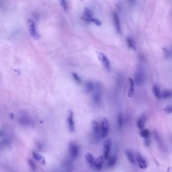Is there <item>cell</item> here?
Wrapping results in <instances>:
<instances>
[{
	"mask_svg": "<svg viewBox=\"0 0 172 172\" xmlns=\"http://www.w3.org/2000/svg\"><path fill=\"white\" fill-rule=\"evenodd\" d=\"M172 98V91L170 89H165L161 92V98L167 99Z\"/></svg>",
	"mask_w": 172,
	"mask_h": 172,
	"instance_id": "cell-20",
	"label": "cell"
},
{
	"mask_svg": "<svg viewBox=\"0 0 172 172\" xmlns=\"http://www.w3.org/2000/svg\"><path fill=\"white\" fill-rule=\"evenodd\" d=\"M91 127L94 134H98L99 130L98 123L95 120H92L91 122Z\"/></svg>",
	"mask_w": 172,
	"mask_h": 172,
	"instance_id": "cell-24",
	"label": "cell"
},
{
	"mask_svg": "<svg viewBox=\"0 0 172 172\" xmlns=\"http://www.w3.org/2000/svg\"><path fill=\"white\" fill-rule=\"evenodd\" d=\"M69 151L71 159L75 160L78 158L79 153V150L78 145L74 142H72L69 144Z\"/></svg>",
	"mask_w": 172,
	"mask_h": 172,
	"instance_id": "cell-3",
	"label": "cell"
},
{
	"mask_svg": "<svg viewBox=\"0 0 172 172\" xmlns=\"http://www.w3.org/2000/svg\"><path fill=\"white\" fill-rule=\"evenodd\" d=\"M129 79V90L128 92V97L131 98L134 92V81L130 77L128 78Z\"/></svg>",
	"mask_w": 172,
	"mask_h": 172,
	"instance_id": "cell-16",
	"label": "cell"
},
{
	"mask_svg": "<svg viewBox=\"0 0 172 172\" xmlns=\"http://www.w3.org/2000/svg\"><path fill=\"white\" fill-rule=\"evenodd\" d=\"M97 54L98 60L102 63L105 68L107 70L109 71L111 69V65L110 62L107 56L102 53L99 51H97Z\"/></svg>",
	"mask_w": 172,
	"mask_h": 172,
	"instance_id": "cell-5",
	"label": "cell"
},
{
	"mask_svg": "<svg viewBox=\"0 0 172 172\" xmlns=\"http://www.w3.org/2000/svg\"><path fill=\"white\" fill-rule=\"evenodd\" d=\"M111 146V139H107L104 144V157L105 159H107L110 156Z\"/></svg>",
	"mask_w": 172,
	"mask_h": 172,
	"instance_id": "cell-9",
	"label": "cell"
},
{
	"mask_svg": "<svg viewBox=\"0 0 172 172\" xmlns=\"http://www.w3.org/2000/svg\"><path fill=\"white\" fill-rule=\"evenodd\" d=\"M94 84H93L91 81H88L85 84V91L87 92H89L93 90Z\"/></svg>",
	"mask_w": 172,
	"mask_h": 172,
	"instance_id": "cell-26",
	"label": "cell"
},
{
	"mask_svg": "<svg viewBox=\"0 0 172 172\" xmlns=\"http://www.w3.org/2000/svg\"><path fill=\"white\" fill-rule=\"evenodd\" d=\"M145 80V76L144 69L141 66H139L134 75V81L135 84L137 86H141L143 85Z\"/></svg>",
	"mask_w": 172,
	"mask_h": 172,
	"instance_id": "cell-1",
	"label": "cell"
},
{
	"mask_svg": "<svg viewBox=\"0 0 172 172\" xmlns=\"http://www.w3.org/2000/svg\"><path fill=\"white\" fill-rule=\"evenodd\" d=\"M164 111L165 113L168 114L172 113V105L166 106L164 109Z\"/></svg>",
	"mask_w": 172,
	"mask_h": 172,
	"instance_id": "cell-30",
	"label": "cell"
},
{
	"mask_svg": "<svg viewBox=\"0 0 172 172\" xmlns=\"http://www.w3.org/2000/svg\"><path fill=\"white\" fill-rule=\"evenodd\" d=\"M109 131V122L108 119L105 118L103 119L101 124V129L100 132V135L101 136V138L102 139L105 138L108 134Z\"/></svg>",
	"mask_w": 172,
	"mask_h": 172,
	"instance_id": "cell-4",
	"label": "cell"
},
{
	"mask_svg": "<svg viewBox=\"0 0 172 172\" xmlns=\"http://www.w3.org/2000/svg\"><path fill=\"white\" fill-rule=\"evenodd\" d=\"M104 156H100L97 158V160H95L94 164L93 167L96 168L97 171H99L102 169L104 161Z\"/></svg>",
	"mask_w": 172,
	"mask_h": 172,
	"instance_id": "cell-14",
	"label": "cell"
},
{
	"mask_svg": "<svg viewBox=\"0 0 172 172\" xmlns=\"http://www.w3.org/2000/svg\"><path fill=\"white\" fill-rule=\"evenodd\" d=\"M28 163L29 164V166H30V168L33 171H35L36 170V168H37V167H36V165L35 163V162L31 159H28Z\"/></svg>",
	"mask_w": 172,
	"mask_h": 172,
	"instance_id": "cell-29",
	"label": "cell"
},
{
	"mask_svg": "<svg viewBox=\"0 0 172 172\" xmlns=\"http://www.w3.org/2000/svg\"><path fill=\"white\" fill-rule=\"evenodd\" d=\"M140 135L144 138L149 137L150 131L148 129H143L141 130V131L140 132Z\"/></svg>",
	"mask_w": 172,
	"mask_h": 172,
	"instance_id": "cell-28",
	"label": "cell"
},
{
	"mask_svg": "<svg viewBox=\"0 0 172 172\" xmlns=\"http://www.w3.org/2000/svg\"><path fill=\"white\" fill-rule=\"evenodd\" d=\"M84 14H83V19L87 21L91 22V19L92 18V14L90 10L85 8L84 9Z\"/></svg>",
	"mask_w": 172,
	"mask_h": 172,
	"instance_id": "cell-18",
	"label": "cell"
},
{
	"mask_svg": "<svg viewBox=\"0 0 172 172\" xmlns=\"http://www.w3.org/2000/svg\"><path fill=\"white\" fill-rule=\"evenodd\" d=\"M126 41L127 44L128 45V46L132 49L136 50V45H135V42L134 40L130 37H127L126 38Z\"/></svg>",
	"mask_w": 172,
	"mask_h": 172,
	"instance_id": "cell-23",
	"label": "cell"
},
{
	"mask_svg": "<svg viewBox=\"0 0 172 172\" xmlns=\"http://www.w3.org/2000/svg\"><path fill=\"white\" fill-rule=\"evenodd\" d=\"M144 144L147 147H148L150 145V140L149 139V137L144 138Z\"/></svg>",
	"mask_w": 172,
	"mask_h": 172,
	"instance_id": "cell-34",
	"label": "cell"
},
{
	"mask_svg": "<svg viewBox=\"0 0 172 172\" xmlns=\"http://www.w3.org/2000/svg\"><path fill=\"white\" fill-rule=\"evenodd\" d=\"M27 23L29 26L30 34L31 37L34 38L35 39H37L39 38V35L37 31L35 22L32 20L29 19L27 21Z\"/></svg>",
	"mask_w": 172,
	"mask_h": 172,
	"instance_id": "cell-6",
	"label": "cell"
},
{
	"mask_svg": "<svg viewBox=\"0 0 172 172\" xmlns=\"http://www.w3.org/2000/svg\"><path fill=\"white\" fill-rule=\"evenodd\" d=\"M125 153L126 155L128 160L130 161V162L132 165H135L136 160V156L133 152V151L131 149H126L125 151Z\"/></svg>",
	"mask_w": 172,
	"mask_h": 172,
	"instance_id": "cell-11",
	"label": "cell"
},
{
	"mask_svg": "<svg viewBox=\"0 0 172 172\" xmlns=\"http://www.w3.org/2000/svg\"><path fill=\"white\" fill-rule=\"evenodd\" d=\"M19 121L20 124L24 126H29L31 124L32 122L30 118L25 115L20 117Z\"/></svg>",
	"mask_w": 172,
	"mask_h": 172,
	"instance_id": "cell-17",
	"label": "cell"
},
{
	"mask_svg": "<svg viewBox=\"0 0 172 172\" xmlns=\"http://www.w3.org/2000/svg\"><path fill=\"white\" fill-rule=\"evenodd\" d=\"M60 3L63 9L65 11H67L68 7H67V2L66 0H60Z\"/></svg>",
	"mask_w": 172,
	"mask_h": 172,
	"instance_id": "cell-32",
	"label": "cell"
},
{
	"mask_svg": "<svg viewBox=\"0 0 172 172\" xmlns=\"http://www.w3.org/2000/svg\"><path fill=\"white\" fill-rule=\"evenodd\" d=\"M32 155H33V157L34 158L35 160H37L38 161L41 162L42 164H45L46 163L45 159L42 156L38 154L36 152H32Z\"/></svg>",
	"mask_w": 172,
	"mask_h": 172,
	"instance_id": "cell-22",
	"label": "cell"
},
{
	"mask_svg": "<svg viewBox=\"0 0 172 172\" xmlns=\"http://www.w3.org/2000/svg\"><path fill=\"white\" fill-rule=\"evenodd\" d=\"M136 162L140 168L142 169H145L148 167V163L139 153H137L136 154Z\"/></svg>",
	"mask_w": 172,
	"mask_h": 172,
	"instance_id": "cell-10",
	"label": "cell"
},
{
	"mask_svg": "<svg viewBox=\"0 0 172 172\" xmlns=\"http://www.w3.org/2000/svg\"><path fill=\"white\" fill-rule=\"evenodd\" d=\"M85 159H86V161H87V162L90 166L93 167L95 160L94 159L93 156L90 153H87L85 156Z\"/></svg>",
	"mask_w": 172,
	"mask_h": 172,
	"instance_id": "cell-21",
	"label": "cell"
},
{
	"mask_svg": "<svg viewBox=\"0 0 172 172\" xmlns=\"http://www.w3.org/2000/svg\"><path fill=\"white\" fill-rule=\"evenodd\" d=\"M67 124L69 130L71 132H73L75 130V125L74 120V114L73 112L71 110H69L68 111V114L67 117Z\"/></svg>",
	"mask_w": 172,
	"mask_h": 172,
	"instance_id": "cell-8",
	"label": "cell"
},
{
	"mask_svg": "<svg viewBox=\"0 0 172 172\" xmlns=\"http://www.w3.org/2000/svg\"><path fill=\"white\" fill-rule=\"evenodd\" d=\"M92 99L95 104H98L100 101L102 94V85L100 83L97 82L94 83Z\"/></svg>",
	"mask_w": 172,
	"mask_h": 172,
	"instance_id": "cell-2",
	"label": "cell"
},
{
	"mask_svg": "<svg viewBox=\"0 0 172 172\" xmlns=\"http://www.w3.org/2000/svg\"><path fill=\"white\" fill-rule=\"evenodd\" d=\"M117 122H118V126L119 128L121 129L123 127V122H124L123 115L121 113H119V114L118 115Z\"/></svg>",
	"mask_w": 172,
	"mask_h": 172,
	"instance_id": "cell-27",
	"label": "cell"
},
{
	"mask_svg": "<svg viewBox=\"0 0 172 172\" xmlns=\"http://www.w3.org/2000/svg\"><path fill=\"white\" fill-rule=\"evenodd\" d=\"M72 76H73V78H74L75 81L77 83L79 84V83H80L81 82V79H80V78L79 77V76L77 74H76V73H73L72 74Z\"/></svg>",
	"mask_w": 172,
	"mask_h": 172,
	"instance_id": "cell-31",
	"label": "cell"
},
{
	"mask_svg": "<svg viewBox=\"0 0 172 172\" xmlns=\"http://www.w3.org/2000/svg\"><path fill=\"white\" fill-rule=\"evenodd\" d=\"M130 1L131 2H134L135 0H130Z\"/></svg>",
	"mask_w": 172,
	"mask_h": 172,
	"instance_id": "cell-35",
	"label": "cell"
},
{
	"mask_svg": "<svg viewBox=\"0 0 172 172\" xmlns=\"http://www.w3.org/2000/svg\"><path fill=\"white\" fill-rule=\"evenodd\" d=\"M153 136L155 139V140L156 141L158 147L162 151L166 152L167 151V148L166 147V145L164 142H163V140L160 134H159V133L156 131H154Z\"/></svg>",
	"mask_w": 172,
	"mask_h": 172,
	"instance_id": "cell-7",
	"label": "cell"
},
{
	"mask_svg": "<svg viewBox=\"0 0 172 172\" xmlns=\"http://www.w3.org/2000/svg\"><path fill=\"white\" fill-rule=\"evenodd\" d=\"M91 22H93L95 24L98 26H99L101 25V22L99 20H98V19H96V18H92L91 19Z\"/></svg>",
	"mask_w": 172,
	"mask_h": 172,
	"instance_id": "cell-33",
	"label": "cell"
},
{
	"mask_svg": "<svg viewBox=\"0 0 172 172\" xmlns=\"http://www.w3.org/2000/svg\"><path fill=\"white\" fill-rule=\"evenodd\" d=\"M117 161V158L115 156H111V157H109L108 158V166L109 167H111L114 166Z\"/></svg>",
	"mask_w": 172,
	"mask_h": 172,
	"instance_id": "cell-25",
	"label": "cell"
},
{
	"mask_svg": "<svg viewBox=\"0 0 172 172\" xmlns=\"http://www.w3.org/2000/svg\"><path fill=\"white\" fill-rule=\"evenodd\" d=\"M147 121V118L145 115H142L138 120L137 122V126L140 130H142L144 128L146 123Z\"/></svg>",
	"mask_w": 172,
	"mask_h": 172,
	"instance_id": "cell-13",
	"label": "cell"
},
{
	"mask_svg": "<svg viewBox=\"0 0 172 172\" xmlns=\"http://www.w3.org/2000/svg\"><path fill=\"white\" fill-rule=\"evenodd\" d=\"M113 16L114 23L115 27L116 28V29L118 33H120L121 31V28L120 19L119 18V16H118V14L115 12L113 13Z\"/></svg>",
	"mask_w": 172,
	"mask_h": 172,
	"instance_id": "cell-12",
	"label": "cell"
},
{
	"mask_svg": "<svg viewBox=\"0 0 172 172\" xmlns=\"http://www.w3.org/2000/svg\"><path fill=\"white\" fill-rule=\"evenodd\" d=\"M152 92L154 96L158 99L161 98V92L160 91V87L159 85L155 84L152 87Z\"/></svg>",
	"mask_w": 172,
	"mask_h": 172,
	"instance_id": "cell-19",
	"label": "cell"
},
{
	"mask_svg": "<svg viewBox=\"0 0 172 172\" xmlns=\"http://www.w3.org/2000/svg\"><path fill=\"white\" fill-rule=\"evenodd\" d=\"M63 166L64 169L67 171H71L73 169V164L71 160L68 159H65L63 161Z\"/></svg>",
	"mask_w": 172,
	"mask_h": 172,
	"instance_id": "cell-15",
	"label": "cell"
}]
</instances>
